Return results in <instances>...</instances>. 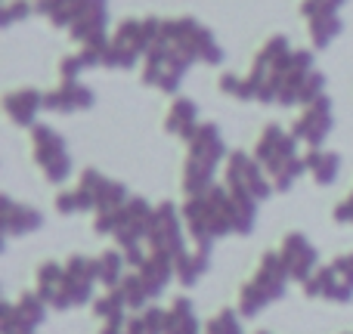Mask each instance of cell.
I'll list each match as a JSON object with an SVG mask.
<instances>
[{
    "mask_svg": "<svg viewBox=\"0 0 353 334\" xmlns=\"http://www.w3.org/2000/svg\"><path fill=\"white\" fill-rule=\"evenodd\" d=\"M304 165H307V170L313 174V180H316L319 186H332V182L338 180L341 158H338L335 152H325V149H313V152L304 158Z\"/></svg>",
    "mask_w": 353,
    "mask_h": 334,
    "instance_id": "cell-20",
    "label": "cell"
},
{
    "mask_svg": "<svg viewBox=\"0 0 353 334\" xmlns=\"http://www.w3.org/2000/svg\"><path fill=\"white\" fill-rule=\"evenodd\" d=\"M226 155L223 136L214 124H199L192 136H189V158L183 167V192L186 195H201L214 186L217 165Z\"/></svg>",
    "mask_w": 353,
    "mask_h": 334,
    "instance_id": "cell-4",
    "label": "cell"
},
{
    "mask_svg": "<svg viewBox=\"0 0 353 334\" xmlns=\"http://www.w3.org/2000/svg\"><path fill=\"white\" fill-rule=\"evenodd\" d=\"M47 300L37 291H25L12 304L3 306L0 316V334H34L47 319Z\"/></svg>",
    "mask_w": 353,
    "mask_h": 334,
    "instance_id": "cell-10",
    "label": "cell"
},
{
    "mask_svg": "<svg viewBox=\"0 0 353 334\" xmlns=\"http://www.w3.org/2000/svg\"><path fill=\"white\" fill-rule=\"evenodd\" d=\"M3 109L16 124H34L37 112L47 109V105H43V96L37 90H12L3 99Z\"/></svg>",
    "mask_w": 353,
    "mask_h": 334,
    "instance_id": "cell-15",
    "label": "cell"
},
{
    "mask_svg": "<svg viewBox=\"0 0 353 334\" xmlns=\"http://www.w3.org/2000/svg\"><path fill=\"white\" fill-rule=\"evenodd\" d=\"M3 207H6L3 211V226H6V236L10 238L28 236V232L41 229V223H43L41 211H34V207L22 205V201H16V198H6Z\"/></svg>",
    "mask_w": 353,
    "mask_h": 334,
    "instance_id": "cell-14",
    "label": "cell"
},
{
    "mask_svg": "<svg viewBox=\"0 0 353 334\" xmlns=\"http://www.w3.org/2000/svg\"><path fill=\"white\" fill-rule=\"evenodd\" d=\"M97 260V279L103 288H115L118 282L124 279V267H128V257L121 254V251H105V254L93 257Z\"/></svg>",
    "mask_w": 353,
    "mask_h": 334,
    "instance_id": "cell-21",
    "label": "cell"
},
{
    "mask_svg": "<svg viewBox=\"0 0 353 334\" xmlns=\"http://www.w3.org/2000/svg\"><path fill=\"white\" fill-rule=\"evenodd\" d=\"M338 31H341V22H338L335 12H316V16H310V34L319 47H325Z\"/></svg>",
    "mask_w": 353,
    "mask_h": 334,
    "instance_id": "cell-22",
    "label": "cell"
},
{
    "mask_svg": "<svg viewBox=\"0 0 353 334\" xmlns=\"http://www.w3.org/2000/svg\"><path fill=\"white\" fill-rule=\"evenodd\" d=\"M165 334H201L199 331V316L189 298H176L165 310Z\"/></svg>",
    "mask_w": 353,
    "mask_h": 334,
    "instance_id": "cell-16",
    "label": "cell"
},
{
    "mask_svg": "<svg viewBox=\"0 0 353 334\" xmlns=\"http://www.w3.org/2000/svg\"><path fill=\"white\" fill-rule=\"evenodd\" d=\"M254 158L261 161V167L267 170V176L273 180V186L279 189V192L292 189L294 180L307 170L304 158H298V140H294L292 134H285L282 127H276V124H270L261 134Z\"/></svg>",
    "mask_w": 353,
    "mask_h": 334,
    "instance_id": "cell-3",
    "label": "cell"
},
{
    "mask_svg": "<svg viewBox=\"0 0 353 334\" xmlns=\"http://www.w3.org/2000/svg\"><path fill=\"white\" fill-rule=\"evenodd\" d=\"M195 130H199V109H195V103H189V99H174L171 112H168V134L189 140Z\"/></svg>",
    "mask_w": 353,
    "mask_h": 334,
    "instance_id": "cell-18",
    "label": "cell"
},
{
    "mask_svg": "<svg viewBox=\"0 0 353 334\" xmlns=\"http://www.w3.org/2000/svg\"><path fill=\"white\" fill-rule=\"evenodd\" d=\"M335 220L338 223H353V195L350 198H344L341 205L335 207Z\"/></svg>",
    "mask_w": 353,
    "mask_h": 334,
    "instance_id": "cell-24",
    "label": "cell"
},
{
    "mask_svg": "<svg viewBox=\"0 0 353 334\" xmlns=\"http://www.w3.org/2000/svg\"><path fill=\"white\" fill-rule=\"evenodd\" d=\"M43 105L53 112H84L93 105V90L78 81H62V87L43 96Z\"/></svg>",
    "mask_w": 353,
    "mask_h": 334,
    "instance_id": "cell-13",
    "label": "cell"
},
{
    "mask_svg": "<svg viewBox=\"0 0 353 334\" xmlns=\"http://www.w3.org/2000/svg\"><path fill=\"white\" fill-rule=\"evenodd\" d=\"M261 334H267V331H261Z\"/></svg>",
    "mask_w": 353,
    "mask_h": 334,
    "instance_id": "cell-27",
    "label": "cell"
},
{
    "mask_svg": "<svg viewBox=\"0 0 353 334\" xmlns=\"http://www.w3.org/2000/svg\"><path fill=\"white\" fill-rule=\"evenodd\" d=\"M279 257H282V263H285L292 282H301V285H307L310 275L319 269L316 267L319 263L316 248L307 242V236H298V232L285 236V242H282V248H279Z\"/></svg>",
    "mask_w": 353,
    "mask_h": 334,
    "instance_id": "cell-12",
    "label": "cell"
},
{
    "mask_svg": "<svg viewBox=\"0 0 353 334\" xmlns=\"http://www.w3.org/2000/svg\"><path fill=\"white\" fill-rule=\"evenodd\" d=\"M28 12H31V6L25 3V0H19V3H10V6H6L3 19H6V22H16V16H28Z\"/></svg>",
    "mask_w": 353,
    "mask_h": 334,
    "instance_id": "cell-25",
    "label": "cell"
},
{
    "mask_svg": "<svg viewBox=\"0 0 353 334\" xmlns=\"http://www.w3.org/2000/svg\"><path fill=\"white\" fill-rule=\"evenodd\" d=\"M146 251L155 257H165L168 263H176L189 254L186 242H183V226H180V211L165 201V205L155 207L152 213V226H149V236H146Z\"/></svg>",
    "mask_w": 353,
    "mask_h": 334,
    "instance_id": "cell-6",
    "label": "cell"
},
{
    "mask_svg": "<svg viewBox=\"0 0 353 334\" xmlns=\"http://www.w3.org/2000/svg\"><path fill=\"white\" fill-rule=\"evenodd\" d=\"M128 310L130 306L118 288H105V294H99V300L93 304V316L103 325H124L128 322Z\"/></svg>",
    "mask_w": 353,
    "mask_h": 334,
    "instance_id": "cell-17",
    "label": "cell"
},
{
    "mask_svg": "<svg viewBox=\"0 0 353 334\" xmlns=\"http://www.w3.org/2000/svg\"><path fill=\"white\" fill-rule=\"evenodd\" d=\"M31 143H34V161L41 165L43 176L50 182H62L68 180L72 174V158H68V149H65V140L56 134L53 127H34L31 134Z\"/></svg>",
    "mask_w": 353,
    "mask_h": 334,
    "instance_id": "cell-9",
    "label": "cell"
},
{
    "mask_svg": "<svg viewBox=\"0 0 353 334\" xmlns=\"http://www.w3.org/2000/svg\"><path fill=\"white\" fill-rule=\"evenodd\" d=\"M242 313H232V310H220L211 322L205 325V334H242Z\"/></svg>",
    "mask_w": 353,
    "mask_h": 334,
    "instance_id": "cell-23",
    "label": "cell"
},
{
    "mask_svg": "<svg viewBox=\"0 0 353 334\" xmlns=\"http://www.w3.org/2000/svg\"><path fill=\"white\" fill-rule=\"evenodd\" d=\"M97 282V260L90 257H68L65 263H43L37 269V294L50 304V310L90 304Z\"/></svg>",
    "mask_w": 353,
    "mask_h": 334,
    "instance_id": "cell-2",
    "label": "cell"
},
{
    "mask_svg": "<svg viewBox=\"0 0 353 334\" xmlns=\"http://www.w3.org/2000/svg\"><path fill=\"white\" fill-rule=\"evenodd\" d=\"M304 294L313 300L329 304H350L353 300V254L332 260L329 267H319L304 285Z\"/></svg>",
    "mask_w": 353,
    "mask_h": 334,
    "instance_id": "cell-7",
    "label": "cell"
},
{
    "mask_svg": "<svg viewBox=\"0 0 353 334\" xmlns=\"http://www.w3.org/2000/svg\"><path fill=\"white\" fill-rule=\"evenodd\" d=\"M208 267H211V251H208V248L189 251V254L176 263V282H180L183 288H192L195 282L208 273Z\"/></svg>",
    "mask_w": 353,
    "mask_h": 334,
    "instance_id": "cell-19",
    "label": "cell"
},
{
    "mask_svg": "<svg viewBox=\"0 0 353 334\" xmlns=\"http://www.w3.org/2000/svg\"><path fill=\"white\" fill-rule=\"evenodd\" d=\"M257 198L239 195L230 186L214 182L208 192L189 195L183 205V223L192 236L195 248H214V242L223 236H248L254 229Z\"/></svg>",
    "mask_w": 353,
    "mask_h": 334,
    "instance_id": "cell-1",
    "label": "cell"
},
{
    "mask_svg": "<svg viewBox=\"0 0 353 334\" xmlns=\"http://www.w3.org/2000/svg\"><path fill=\"white\" fill-rule=\"evenodd\" d=\"M99 334H128V328H124V325H103Z\"/></svg>",
    "mask_w": 353,
    "mask_h": 334,
    "instance_id": "cell-26",
    "label": "cell"
},
{
    "mask_svg": "<svg viewBox=\"0 0 353 334\" xmlns=\"http://www.w3.org/2000/svg\"><path fill=\"white\" fill-rule=\"evenodd\" d=\"M223 182L239 195H251V198L263 201L273 192V180L267 176V170L261 167L257 158H248L245 152H232L223 170Z\"/></svg>",
    "mask_w": 353,
    "mask_h": 334,
    "instance_id": "cell-8",
    "label": "cell"
},
{
    "mask_svg": "<svg viewBox=\"0 0 353 334\" xmlns=\"http://www.w3.org/2000/svg\"><path fill=\"white\" fill-rule=\"evenodd\" d=\"M332 103L325 96H319L316 103L307 105V112L292 124V136L301 143H307L310 149H319L323 140L332 134Z\"/></svg>",
    "mask_w": 353,
    "mask_h": 334,
    "instance_id": "cell-11",
    "label": "cell"
},
{
    "mask_svg": "<svg viewBox=\"0 0 353 334\" xmlns=\"http://www.w3.org/2000/svg\"><path fill=\"white\" fill-rule=\"evenodd\" d=\"M288 282H292V275H288L279 251H267L261 267H257V273L251 275V282H245L242 291H239V313L248 319L263 313L270 304H276V300L285 294Z\"/></svg>",
    "mask_w": 353,
    "mask_h": 334,
    "instance_id": "cell-5",
    "label": "cell"
}]
</instances>
